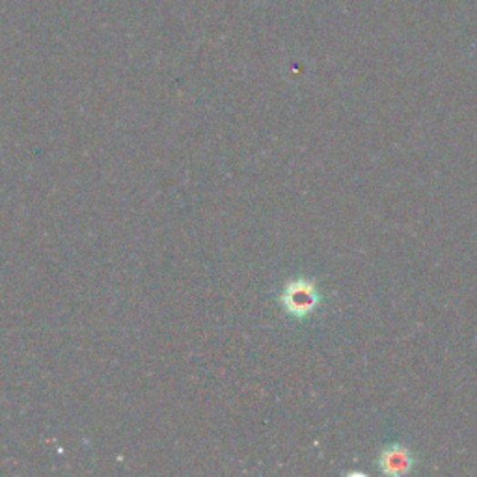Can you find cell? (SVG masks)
Segmentation results:
<instances>
[{
    "label": "cell",
    "instance_id": "cell-2",
    "mask_svg": "<svg viewBox=\"0 0 477 477\" xmlns=\"http://www.w3.org/2000/svg\"><path fill=\"white\" fill-rule=\"evenodd\" d=\"M416 461L412 452L403 444H390L379 455V468L386 475H407L412 472Z\"/></svg>",
    "mask_w": 477,
    "mask_h": 477
},
{
    "label": "cell",
    "instance_id": "cell-1",
    "mask_svg": "<svg viewBox=\"0 0 477 477\" xmlns=\"http://www.w3.org/2000/svg\"><path fill=\"white\" fill-rule=\"evenodd\" d=\"M286 308L295 317L311 315L321 302V295L317 291L315 284L310 280H295L288 286L284 293Z\"/></svg>",
    "mask_w": 477,
    "mask_h": 477
}]
</instances>
